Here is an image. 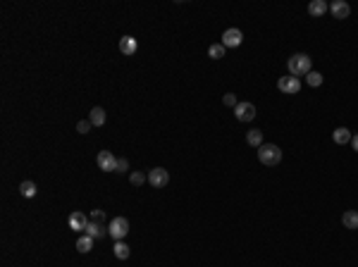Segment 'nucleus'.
<instances>
[{
    "label": "nucleus",
    "instance_id": "obj_1",
    "mask_svg": "<svg viewBox=\"0 0 358 267\" xmlns=\"http://www.w3.org/2000/svg\"><path fill=\"white\" fill-rule=\"evenodd\" d=\"M287 69H289L291 77H306L308 72H313V60L308 57L306 53H294L289 57V62H287Z\"/></svg>",
    "mask_w": 358,
    "mask_h": 267
},
{
    "label": "nucleus",
    "instance_id": "obj_2",
    "mask_svg": "<svg viewBox=\"0 0 358 267\" xmlns=\"http://www.w3.org/2000/svg\"><path fill=\"white\" fill-rule=\"evenodd\" d=\"M258 160L268 167H275V165L282 162V148L275 146V143H263L258 148Z\"/></svg>",
    "mask_w": 358,
    "mask_h": 267
},
{
    "label": "nucleus",
    "instance_id": "obj_3",
    "mask_svg": "<svg viewBox=\"0 0 358 267\" xmlns=\"http://www.w3.org/2000/svg\"><path fill=\"white\" fill-rule=\"evenodd\" d=\"M108 234L115 241H124V236L129 234V220L127 217H112L108 224Z\"/></svg>",
    "mask_w": 358,
    "mask_h": 267
},
{
    "label": "nucleus",
    "instance_id": "obj_4",
    "mask_svg": "<svg viewBox=\"0 0 358 267\" xmlns=\"http://www.w3.org/2000/svg\"><path fill=\"white\" fill-rule=\"evenodd\" d=\"M148 184L153 188H163L170 184V172H167L165 167H153L151 172H148Z\"/></svg>",
    "mask_w": 358,
    "mask_h": 267
},
{
    "label": "nucleus",
    "instance_id": "obj_5",
    "mask_svg": "<svg viewBox=\"0 0 358 267\" xmlns=\"http://www.w3.org/2000/svg\"><path fill=\"white\" fill-rule=\"evenodd\" d=\"M96 162H98V170H100V172H115V170H117V158H115V153H110V150H100Z\"/></svg>",
    "mask_w": 358,
    "mask_h": 267
},
{
    "label": "nucleus",
    "instance_id": "obj_6",
    "mask_svg": "<svg viewBox=\"0 0 358 267\" xmlns=\"http://www.w3.org/2000/svg\"><path fill=\"white\" fill-rule=\"evenodd\" d=\"M277 89L282 91V93H289V95H294V93H299L301 91V81L296 79V77H279L277 79Z\"/></svg>",
    "mask_w": 358,
    "mask_h": 267
},
{
    "label": "nucleus",
    "instance_id": "obj_7",
    "mask_svg": "<svg viewBox=\"0 0 358 267\" xmlns=\"http://www.w3.org/2000/svg\"><path fill=\"white\" fill-rule=\"evenodd\" d=\"M234 117L239 122H253L256 120V105L253 103H239L234 107Z\"/></svg>",
    "mask_w": 358,
    "mask_h": 267
},
{
    "label": "nucleus",
    "instance_id": "obj_8",
    "mask_svg": "<svg viewBox=\"0 0 358 267\" xmlns=\"http://www.w3.org/2000/svg\"><path fill=\"white\" fill-rule=\"evenodd\" d=\"M241 41H244V34L239 29H224V34H222V45L224 48H239Z\"/></svg>",
    "mask_w": 358,
    "mask_h": 267
},
{
    "label": "nucleus",
    "instance_id": "obj_9",
    "mask_svg": "<svg viewBox=\"0 0 358 267\" xmlns=\"http://www.w3.org/2000/svg\"><path fill=\"white\" fill-rule=\"evenodd\" d=\"M67 224L72 231H86V224H89V215H84L82 210H77V213L69 215Z\"/></svg>",
    "mask_w": 358,
    "mask_h": 267
},
{
    "label": "nucleus",
    "instance_id": "obj_10",
    "mask_svg": "<svg viewBox=\"0 0 358 267\" xmlns=\"http://www.w3.org/2000/svg\"><path fill=\"white\" fill-rule=\"evenodd\" d=\"M330 12L334 19H346V17L351 14V5H349L346 0H334L330 5Z\"/></svg>",
    "mask_w": 358,
    "mask_h": 267
},
{
    "label": "nucleus",
    "instance_id": "obj_11",
    "mask_svg": "<svg viewBox=\"0 0 358 267\" xmlns=\"http://www.w3.org/2000/svg\"><path fill=\"white\" fill-rule=\"evenodd\" d=\"M84 234H89L91 239H103V236H108V227H105L103 222H91V220H89Z\"/></svg>",
    "mask_w": 358,
    "mask_h": 267
},
{
    "label": "nucleus",
    "instance_id": "obj_12",
    "mask_svg": "<svg viewBox=\"0 0 358 267\" xmlns=\"http://www.w3.org/2000/svg\"><path fill=\"white\" fill-rule=\"evenodd\" d=\"M136 48H138V43H136V39H134V36H129V34H127V36H122V39H120V53H122V55L132 57V55L136 53Z\"/></svg>",
    "mask_w": 358,
    "mask_h": 267
},
{
    "label": "nucleus",
    "instance_id": "obj_13",
    "mask_svg": "<svg viewBox=\"0 0 358 267\" xmlns=\"http://www.w3.org/2000/svg\"><path fill=\"white\" fill-rule=\"evenodd\" d=\"M351 138H354V134L349 132L346 127H337V129L332 132V141H334V143H339V146H344V143H351Z\"/></svg>",
    "mask_w": 358,
    "mask_h": 267
},
{
    "label": "nucleus",
    "instance_id": "obj_14",
    "mask_svg": "<svg viewBox=\"0 0 358 267\" xmlns=\"http://www.w3.org/2000/svg\"><path fill=\"white\" fill-rule=\"evenodd\" d=\"M327 10H330V5H327L325 0H313V2L308 5V14H311V17H322Z\"/></svg>",
    "mask_w": 358,
    "mask_h": 267
},
{
    "label": "nucleus",
    "instance_id": "obj_15",
    "mask_svg": "<svg viewBox=\"0 0 358 267\" xmlns=\"http://www.w3.org/2000/svg\"><path fill=\"white\" fill-rule=\"evenodd\" d=\"M89 122H91L93 127H103V124H105V110H103V107H91Z\"/></svg>",
    "mask_w": 358,
    "mask_h": 267
},
{
    "label": "nucleus",
    "instance_id": "obj_16",
    "mask_svg": "<svg viewBox=\"0 0 358 267\" xmlns=\"http://www.w3.org/2000/svg\"><path fill=\"white\" fill-rule=\"evenodd\" d=\"M112 251H115V258H117V260H129V255H132V248H129L124 241H115Z\"/></svg>",
    "mask_w": 358,
    "mask_h": 267
},
{
    "label": "nucleus",
    "instance_id": "obj_17",
    "mask_svg": "<svg viewBox=\"0 0 358 267\" xmlns=\"http://www.w3.org/2000/svg\"><path fill=\"white\" fill-rule=\"evenodd\" d=\"M342 224L346 229H358V210H346L342 215Z\"/></svg>",
    "mask_w": 358,
    "mask_h": 267
},
{
    "label": "nucleus",
    "instance_id": "obj_18",
    "mask_svg": "<svg viewBox=\"0 0 358 267\" xmlns=\"http://www.w3.org/2000/svg\"><path fill=\"white\" fill-rule=\"evenodd\" d=\"M19 193H22L24 198H36L39 186H36L34 181H22V184H19Z\"/></svg>",
    "mask_w": 358,
    "mask_h": 267
},
{
    "label": "nucleus",
    "instance_id": "obj_19",
    "mask_svg": "<svg viewBox=\"0 0 358 267\" xmlns=\"http://www.w3.org/2000/svg\"><path fill=\"white\" fill-rule=\"evenodd\" d=\"M93 241H96V239H91L89 234L79 236V239H77V251H79V253H91V248H93Z\"/></svg>",
    "mask_w": 358,
    "mask_h": 267
},
{
    "label": "nucleus",
    "instance_id": "obj_20",
    "mask_svg": "<svg viewBox=\"0 0 358 267\" xmlns=\"http://www.w3.org/2000/svg\"><path fill=\"white\" fill-rule=\"evenodd\" d=\"M246 141H248V146L261 148L263 146V132L261 129H251V132L246 134Z\"/></svg>",
    "mask_w": 358,
    "mask_h": 267
},
{
    "label": "nucleus",
    "instance_id": "obj_21",
    "mask_svg": "<svg viewBox=\"0 0 358 267\" xmlns=\"http://www.w3.org/2000/svg\"><path fill=\"white\" fill-rule=\"evenodd\" d=\"M224 50H227V48H224L222 43H213V45L208 48V57H210V60H222V57H224Z\"/></svg>",
    "mask_w": 358,
    "mask_h": 267
},
{
    "label": "nucleus",
    "instance_id": "obj_22",
    "mask_svg": "<svg viewBox=\"0 0 358 267\" xmlns=\"http://www.w3.org/2000/svg\"><path fill=\"white\" fill-rule=\"evenodd\" d=\"M129 181H132V186H141V184L148 181V174L146 172H132L129 174Z\"/></svg>",
    "mask_w": 358,
    "mask_h": 267
},
{
    "label": "nucleus",
    "instance_id": "obj_23",
    "mask_svg": "<svg viewBox=\"0 0 358 267\" xmlns=\"http://www.w3.org/2000/svg\"><path fill=\"white\" fill-rule=\"evenodd\" d=\"M306 81H308V86L317 89V86L322 84V74H320V72H308V74H306Z\"/></svg>",
    "mask_w": 358,
    "mask_h": 267
},
{
    "label": "nucleus",
    "instance_id": "obj_24",
    "mask_svg": "<svg viewBox=\"0 0 358 267\" xmlns=\"http://www.w3.org/2000/svg\"><path fill=\"white\" fill-rule=\"evenodd\" d=\"M222 103H224L227 107H236V105H239V100H236L234 93H224V95H222Z\"/></svg>",
    "mask_w": 358,
    "mask_h": 267
},
{
    "label": "nucleus",
    "instance_id": "obj_25",
    "mask_svg": "<svg viewBox=\"0 0 358 267\" xmlns=\"http://www.w3.org/2000/svg\"><path fill=\"white\" fill-rule=\"evenodd\" d=\"M117 174H124V172H129V160L127 158H117V170H115Z\"/></svg>",
    "mask_w": 358,
    "mask_h": 267
},
{
    "label": "nucleus",
    "instance_id": "obj_26",
    "mask_svg": "<svg viewBox=\"0 0 358 267\" xmlns=\"http://www.w3.org/2000/svg\"><path fill=\"white\" fill-rule=\"evenodd\" d=\"M91 127H93V124H91L89 120H82L79 124H77V132H79V134H89V132H91Z\"/></svg>",
    "mask_w": 358,
    "mask_h": 267
},
{
    "label": "nucleus",
    "instance_id": "obj_27",
    "mask_svg": "<svg viewBox=\"0 0 358 267\" xmlns=\"http://www.w3.org/2000/svg\"><path fill=\"white\" fill-rule=\"evenodd\" d=\"M91 222H105V213L103 210H91Z\"/></svg>",
    "mask_w": 358,
    "mask_h": 267
},
{
    "label": "nucleus",
    "instance_id": "obj_28",
    "mask_svg": "<svg viewBox=\"0 0 358 267\" xmlns=\"http://www.w3.org/2000/svg\"><path fill=\"white\" fill-rule=\"evenodd\" d=\"M351 146H354V150L358 153V134H354V138H351Z\"/></svg>",
    "mask_w": 358,
    "mask_h": 267
}]
</instances>
